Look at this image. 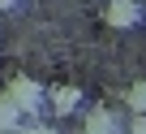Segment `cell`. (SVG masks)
<instances>
[{"label":"cell","mask_w":146,"mask_h":134,"mask_svg":"<svg viewBox=\"0 0 146 134\" xmlns=\"http://www.w3.org/2000/svg\"><path fill=\"white\" fill-rule=\"evenodd\" d=\"M5 95H9L17 108H22V117H35V112H43V108H47V87H39L30 74H17V78H9Z\"/></svg>","instance_id":"6da1fadb"},{"label":"cell","mask_w":146,"mask_h":134,"mask_svg":"<svg viewBox=\"0 0 146 134\" xmlns=\"http://www.w3.org/2000/svg\"><path fill=\"white\" fill-rule=\"evenodd\" d=\"M103 22L112 30H137L142 26V0H108L103 5Z\"/></svg>","instance_id":"7a4b0ae2"},{"label":"cell","mask_w":146,"mask_h":134,"mask_svg":"<svg viewBox=\"0 0 146 134\" xmlns=\"http://www.w3.org/2000/svg\"><path fill=\"white\" fill-rule=\"evenodd\" d=\"M47 108H52L56 117H69V112H78V108H82V87H73V82L47 87Z\"/></svg>","instance_id":"3957f363"},{"label":"cell","mask_w":146,"mask_h":134,"mask_svg":"<svg viewBox=\"0 0 146 134\" xmlns=\"http://www.w3.org/2000/svg\"><path fill=\"white\" fill-rule=\"evenodd\" d=\"M86 134H125V121L112 112V108H90L86 112Z\"/></svg>","instance_id":"277c9868"},{"label":"cell","mask_w":146,"mask_h":134,"mask_svg":"<svg viewBox=\"0 0 146 134\" xmlns=\"http://www.w3.org/2000/svg\"><path fill=\"white\" fill-rule=\"evenodd\" d=\"M22 130V108L0 91V134H17Z\"/></svg>","instance_id":"5b68a950"},{"label":"cell","mask_w":146,"mask_h":134,"mask_svg":"<svg viewBox=\"0 0 146 134\" xmlns=\"http://www.w3.org/2000/svg\"><path fill=\"white\" fill-rule=\"evenodd\" d=\"M125 104H129L133 117H146V78H137V82L125 91Z\"/></svg>","instance_id":"8992f818"},{"label":"cell","mask_w":146,"mask_h":134,"mask_svg":"<svg viewBox=\"0 0 146 134\" xmlns=\"http://www.w3.org/2000/svg\"><path fill=\"white\" fill-rule=\"evenodd\" d=\"M125 134H146V117H133V121L125 125Z\"/></svg>","instance_id":"52a82bcc"},{"label":"cell","mask_w":146,"mask_h":134,"mask_svg":"<svg viewBox=\"0 0 146 134\" xmlns=\"http://www.w3.org/2000/svg\"><path fill=\"white\" fill-rule=\"evenodd\" d=\"M26 134H60V130H52V125H26Z\"/></svg>","instance_id":"ba28073f"},{"label":"cell","mask_w":146,"mask_h":134,"mask_svg":"<svg viewBox=\"0 0 146 134\" xmlns=\"http://www.w3.org/2000/svg\"><path fill=\"white\" fill-rule=\"evenodd\" d=\"M17 5H22V0H0V13H13Z\"/></svg>","instance_id":"9c48e42d"},{"label":"cell","mask_w":146,"mask_h":134,"mask_svg":"<svg viewBox=\"0 0 146 134\" xmlns=\"http://www.w3.org/2000/svg\"><path fill=\"white\" fill-rule=\"evenodd\" d=\"M17 134H26V125H22V130H17Z\"/></svg>","instance_id":"30bf717a"},{"label":"cell","mask_w":146,"mask_h":134,"mask_svg":"<svg viewBox=\"0 0 146 134\" xmlns=\"http://www.w3.org/2000/svg\"><path fill=\"white\" fill-rule=\"evenodd\" d=\"M103 5H108V0H103Z\"/></svg>","instance_id":"8fae6325"}]
</instances>
